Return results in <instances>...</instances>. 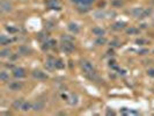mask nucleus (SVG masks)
<instances>
[{
	"mask_svg": "<svg viewBox=\"0 0 154 116\" xmlns=\"http://www.w3.org/2000/svg\"><path fill=\"white\" fill-rule=\"evenodd\" d=\"M33 77H34V79H37V80H45V79H48V74H45L41 70H35L33 72Z\"/></svg>",
	"mask_w": 154,
	"mask_h": 116,
	"instance_id": "obj_8",
	"label": "nucleus"
},
{
	"mask_svg": "<svg viewBox=\"0 0 154 116\" xmlns=\"http://www.w3.org/2000/svg\"><path fill=\"white\" fill-rule=\"evenodd\" d=\"M91 33H93L94 35H96L98 37H101V36H104L106 35V30L100 27H94L93 29H91Z\"/></svg>",
	"mask_w": 154,
	"mask_h": 116,
	"instance_id": "obj_13",
	"label": "nucleus"
},
{
	"mask_svg": "<svg viewBox=\"0 0 154 116\" xmlns=\"http://www.w3.org/2000/svg\"><path fill=\"white\" fill-rule=\"evenodd\" d=\"M136 43H137V44L143 45V44H145V43H146V40H144V38H138V40L136 41Z\"/></svg>",
	"mask_w": 154,
	"mask_h": 116,
	"instance_id": "obj_29",
	"label": "nucleus"
},
{
	"mask_svg": "<svg viewBox=\"0 0 154 116\" xmlns=\"http://www.w3.org/2000/svg\"><path fill=\"white\" fill-rule=\"evenodd\" d=\"M64 63L61 62L60 59H56V69H58V70H61V69H64Z\"/></svg>",
	"mask_w": 154,
	"mask_h": 116,
	"instance_id": "obj_25",
	"label": "nucleus"
},
{
	"mask_svg": "<svg viewBox=\"0 0 154 116\" xmlns=\"http://www.w3.org/2000/svg\"><path fill=\"white\" fill-rule=\"evenodd\" d=\"M72 1L77 5H90L91 3L96 1V0H72Z\"/></svg>",
	"mask_w": 154,
	"mask_h": 116,
	"instance_id": "obj_17",
	"label": "nucleus"
},
{
	"mask_svg": "<svg viewBox=\"0 0 154 116\" xmlns=\"http://www.w3.org/2000/svg\"><path fill=\"white\" fill-rule=\"evenodd\" d=\"M115 15H116V13H115V12H111V11H109V12L98 11V12L94 13L95 19H100V20H102V19H108V18H115Z\"/></svg>",
	"mask_w": 154,
	"mask_h": 116,
	"instance_id": "obj_3",
	"label": "nucleus"
},
{
	"mask_svg": "<svg viewBox=\"0 0 154 116\" xmlns=\"http://www.w3.org/2000/svg\"><path fill=\"white\" fill-rule=\"evenodd\" d=\"M123 5V3L120 1V0H114V1H112V6L114 7H120Z\"/></svg>",
	"mask_w": 154,
	"mask_h": 116,
	"instance_id": "obj_26",
	"label": "nucleus"
},
{
	"mask_svg": "<svg viewBox=\"0 0 154 116\" xmlns=\"http://www.w3.org/2000/svg\"><path fill=\"white\" fill-rule=\"evenodd\" d=\"M6 29H7L9 33H16L17 32V29L16 28H13V27H6Z\"/></svg>",
	"mask_w": 154,
	"mask_h": 116,
	"instance_id": "obj_28",
	"label": "nucleus"
},
{
	"mask_svg": "<svg viewBox=\"0 0 154 116\" xmlns=\"http://www.w3.org/2000/svg\"><path fill=\"white\" fill-rule=\"evenodd\" d=\"M11 55H12V52H11L9 49H4V50H1V52H0V56H1L3 58L8 57V56H11Z\"/></svg>",
	"mask_w": 154,
	"mask_h": 116,
	"instance_id": "obj_23",
	"label": "nucleus"
},
{
	"mask_svg": "<svg viewBox=\"0 0 154 116\" xmlns=\"http://www.w3.org/2000/svg\"><path fill=\"white\" fill-rule=\"evenodd\" d=\"M95 43H96V45H104V44L107 43V40H106L104 36H101V37H99V38L95 41Z\"/></svg>",
	"mask_w": 154,
	"mask_h": 116,
	"instance_id": "obj_22",
	"label": "nucleus"
},
{
	"mask_svg": "<svg viewBox=\"0 0 154 116\" xmlns=\"http://www.w3.org/2000/svg\"><path fill=\"white\" fill-rule=\"evenodd\" d=\"M46 6L51 9H60L61 7L59 0H46Z\"/></svg>",
	"mask_w": 154,
	"mask_h": 116,
	"instance_id": "obj_7",
	"label": "nucleus"
},
{
	"mask_svg": "<svg viewBox=\"0 0 154 116\" xmlns=\"http://www.w3.org/2000/svg\"><path fill=\"white\" fill-rule=\"evenodd\" d=\"M0 80L1 81H8L9 80V74L6 71H1L0 72Z\"/></svg>",
	"mask_w": 154,
	"mask_h": 116,
	"instance_id": "obj_21",
	"label": "nucleus"
},
{
	"mask_svg": "<svg viewBox=\"0 0 154 116\" xmlns=\"http://www.w3.org/2000/svg\"><path fill=\"white\" fill-rule=\"evenodd\" d=\"M61 50L65 53H71L74 51V45L70 41H63V43H61Z\"/></svg>",
	"mask_w": 154,
	"mask_h": 116,
	"instance_id": "obj_4",
	"label": "nucleus"
},
{
	"mask_svg": "<svg viewBox=\"0 0 154 116\" xmlns=\"http://www.w3.org/2000/svg\"><path fill=\"white\" fill-rule=\"evenodd\" d=\"M19 53L20 55H23V56L29 55L30 53V49H28V47H20L19 48Z\"/></svg>",
	"mask_w": 154,
	"mask_h": 116,
	"instance_id": "obj_20",
	"label": "nucleus"
},
{
	"mask_svg": "<svg viewBox=\"0 0 154 116\" xmlns=\"http://www.w3.org/2000/svg\"><path fill=\"white\" fill-rule=\"evenodd\" d=\"M9 90L11 91H13V92H16V91H20L22 87H23V84L22 82H20V81H12L11 84H9Z\"/></svg>",
	"mask_w": 154,
	"mask_h": 116,
	"instance_id": "obj_10",
	"label": "nucleus"
},
{
	"mask_svg": "<svg viewBox=\"0 0 154 116\" xmlns=\"http://www.w3.org/2000/svg\"><path fill=\"white\" fill-rule=\"evenodd\" d=\"M126 33H128L129 35H136V34H138V33H139V29L131 27V28H129L128 30H126Z\"/></svg>",
	"mask_w": 154,
	"mask_h": 116,
	"instance_id": "obj_24",
	"label": "nucleus"
},
{
	"mask_svg": "<svg viewBox=\"0 0 154 116\" xmlns=\"http://www.w3.org/2000/svg\"><path fill=\"white\" fill-rule=\"evenodd\" d=\"M26 70L23 67H14L13 69V76L16 78V79H22L26 77Z\"/></svg>",
	"mask_w": 154,
	"mask_h": 116,
	"instance_id": "obj_6",
	"label": "nucleus"
},
{
	"mask_svg": "<svg viewBox=\"0 0 154 116\" xmlns=\"http://www.w3.org/2000/svg\"><path fill=\"white\" fill-rule=\"evenodd\" d=\"M147 76L151 77V78H154V67L147 70Z\"/></svg>",
	"mask_w": 154,
	"mask_h": 116,
	"instance_id": "obj_27",
	"label": "nucleus"
},
{
	"mask_svg": "<svg viewBox=\"0 0 154 116\" xmlns=\"http://www.w3.org/2000/svg\"><path fill=\"white\" fill-rule=\"evenodd\" d=\"M11 42H12V40H11V38H8L6 35H1V36H0V44H1V45L9 44Z\"/></svg>",
	"mask_w": 154,
	"mask_h": 116,
	"instance_id": "obj_18",
	"label": "nucleus"
},
{
	"mask_svg": "<svg viewBox=\"0 0 154 116\" xmlns=\"http://www.w3.org/2000/svg\"><path fill=\"white\" fill-rule=\"evenodd\" d=\"M131 14L133 18L136 19H143V18H146L151 14V11L148 9H145L143 7H134L133 9H131Z\"/></svg>",
	"mask_w": 154,
	"mask_h": 116,
	"instance_id": "obj_2",
	"label": "nucleus"
},
{
	"mask_svg": "<svg viewBox=\"0 0 154 116\" xmlns=\"http://www.w3.org/2000/svg\"><path fill=\"white\" fill-rule=\"evenodd\" d=\"M67 28H69V30H70L72 34H74V35L79 34V32H80V27H79L75 22H70L69 26H67Z\"/></svg>",
	"mask_w": 154,
	"mask_h": 116,
	"instance_id": "obj_11",
	"label": "nucleus"
},
{
	"mask_svg": "<svg viewBox=\"0 0 154 116\" xmlns=\"http://www.w3.org/2000/svg\"><path fill=\"white\" fill-rule=\"evenodd\" d=\"M24 101L22 100V99H16L14 102H13V108L14 109H16V110H19V109H21V106H22V103H23Z\"/></svg>",
	"mask_w": 154,
	"mask_h": 116,
	"instance_id": "obj_19",
	"label": "nucleus"
},
{
	"mask_svg": "<svg viewBox=\"0 0 154 116\" xmlns=\"http://www.w3.org/2000/svg\"><path fill=\"white\" fill-rule=\"evenodd\" d=\"M0 11L3 13H8L12 11V4L7 0H1V3H0Z\"/></svg>",
	"mask_w": 154,
	"mask_h": 116,
	"instance_id": "obj_5",
	"label": "nucleus"
},
{
	"mask_svg": "<svg viewBox=\"0 0 154 116\" xmlns=\"http://www.w3.org/2000/svg\"><path fill=\"white\" fill-rule=\"evenodd\" d=\"M107 114H108V115H110V114H111V115H115V113H114L112 110H111V111H110V110H108V111H107Z\"/></svg>",
	"mask_w": 154,
	"mask_h": 116,
	"instance_id": "obj_31",
	"label": "nucleus"
},
{
	"mask_svg": "<svg viewBox=\"0 0 154 116\" xmlns=\"http://www.w3.org/2000/svg\"><path fill=\"white\" fill-rule=\"evenodd\" d=\"M30 109H33V103H30V102H28V101H24V102L22 103V106H21V109H20V110H22V111L27 113V111H29Z\"/></svg>",
	"mask_w": 154,
	"mask_h": 116,
	"instance_id": "obj_16",
	"label": "nucleus"
},
{
	"mask_svg": "<svg viewBox=\"0 0 154 116\" xmlns=\"http://www.w3.org/2000/svg\"><path fill=\"white\" fill-rule=\"evenodd\" d=\"M78 102H79L78 95H77V94H70V96H69V99H67V103H69L70 106H75V105H78Z\"/></svg>",
	"mask_w": 154,
	"mask_h": 116,
	"instance_id": "obj_14",
	"label": "nucleus"
},
{
	"mask_svg": "<svg viewBox=\"0 0 154 116\" xmlns=\"http://www.w3.org/2000/svg\"><path fill=\"white\" fill-rule=\"evenodd\" d=\"M45 67L48 69V70H53V69H56V59L53 57H48V59H46V62H45Z\"/></svg>",
	"mask_w": 154,
	"mask_h": 116,
	"instance_id": "obj_12",
	"label": "nucleus"
},
{
	"mask_svg": "<svg viewBox=\"0 0 154 116\" xmlns=\"http://www.w3.org/2000/svg\"><path fill=\"white\" fill-rule=\"evenodd\" d=\"M126 26L125 22H123V21H119V22H116L112 24V29L114 30H122V29H124Z\"/></svg>",
	"mask_w": 154,
	"mask_h": 116,
	"instance_id": "obj_15",
	"label": "nucleus"
},
{
	"mask_svg": "<svg viewBox=\"0 0 154 116\" xmlns=\"http://www.w3.org/2000/svg\"><path fill=\"white\" fill-rule=\"evenodd\" d=\"M44 101H42V100H37V101H35L34 103H33V110L34 111H36V113H38V111H42L43 109H44Z\"/></svg>",
	"mask_w": 154,
	"mask_h": 116,
	"instance_id": "obj_9",
	"label": "nucleus"
},
{
	"mask_svg": "<svg viewBox=\"0 0 154 116\" xmlns=\"http://www.w3.org/2000/svg\"><path fill=\"white\" fill-rule=\"evenodd\" d=\"M147 52H148V50H146V49H144V50H140V51H139V53H140V55H145V53H147Z\"/></svg>",
	"mask_w": 154,
	"mask_h": 116,
	"instance_id": "obj_30",
	"label": "nucleus"
},
{
	"mask_svg": "<svg viewBox=\"0 0 154 116\" xmlns=\"http://www.w3.org/2000/svg\"><path fill=\"white\" fill-rule=\"evenodd\" d=\"M80 65H81V69H82L83 73L87 74L90 79H99L98 76H96L95 69H94L93 64H91L90 62H88V61H82Z\"/></svg>",
	"mask_w": 154,
	"mask_h": 116,
	"instance_id": "obj_1",
	"label": "nucleus"
}]
</instances>
